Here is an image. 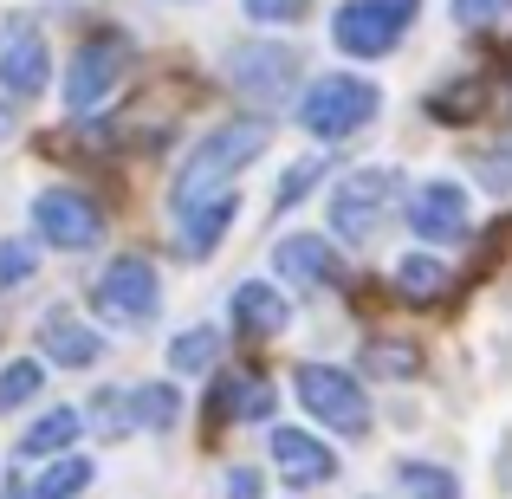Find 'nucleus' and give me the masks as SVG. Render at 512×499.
Returning a JSON list of instances; mask_svg holds the SVG:
<instances>
[{"instance_id": "nucleus-1", "label": "nucleus", "mask_w": 512, "mask_h": 499, "mask_svg": "<svg viewBox=\"0 0 512 499\" xmlns=\"http://www.w3.org/2000/svg\"><path fill=\"white\" fill-rule=\"evenodd\" d=\"M266 137L273 130L260 124V117H240V124H221V130H208V137L188 150V163L175 169V188H169V208L175 214H195L201 201H214V195H227V182H234L240 169L253 163V156L266 150Z\"/></svg>"}, {"instance_id": "nucleus-2", "label": "nucleus", "mask_w": 512, "mask_h": 499, "mask_svg": "<svg viewBox=\"0 0 512 499\" xmlns=\"http://www.w3.org/2000/svg\"><path fill=\"white\" fill-rule=\"evenodd\" d=\"M376 111H383V91H376L370 78H350V72L312 78V85H305V98H299V124H305V137H318V143L357 137Z\"/></svg>"}, {"instance_id": "nucleus-3", "label": "nucleus", "mask_w": 512, "mask_h": 499, "mask_svg": "<svg viewBox=\"0 0 512 499\" xmlns=\"http://www.w3.org/2000/svg\"><path fill=\"white\" fill-rule=\"evenodd\" d=\"M292 389L312 409V422L338 428V435H370V396H363V383L350 370H338V363H299Z\"/></svg>"}, {"instance_id": "nucleus-4", "label": "nucleus", "mask_w": 512, "mask_h": 499, "mask_svg": "<svg viewBox=\"0 0 512 499\" xmlns=\"http://www.w3.org/2000/svg\"><path fill=\"white\" fill-rule=\"evenodd\" d=\"M396 188L402 175L396 169H350L338 188H331V234L338 240H370L376 227H383V214L396 208Z\"/></svg>"}, {"instance_id": "nucleus-5", "label": "nucleus", "mask_w": 512, "mask_h": 499, "mask_svg": "<svg viewBox=\"0 0 512 499\" xmlns=\"http://www.w3.org/2000/svg\"><path fill=\"white\" fill-rule=\"evenodd\" d=\"M409 20L415 13L402 0H344L331 13V39H338V52H350V59H389L402 46V33H409Z\"/></svg>"}, {"instance_id": "nucleus-6", "label": "nucleus", "mask_w": 512, "mask_h": 499, "mask_svg": "<svg viewBox=\"0 0 512 499\" xmlns=\"http://www.w3.org/2000/svg\"><path fill=\"white\" fill-rule=\"evenodd\" d=\"M98 312L111 318V325H150L156 312H163V279H156V266L143 260V253H117L111 266L98 273Z\"/></svg>"}, {"instance_id": "nucleus-7", "label": "nucleus", "mask_w": 512, "mask_h": 499, "mask_svg": "<svg viewBox=\"0 0 512 499\" xmlns=\"http://www.w3.org/2000/svg\"><path fill=\"white\" fill-rule=\"evenodd\" d=\"M299 46H279V39H247V46L227 52V85L247 91L253 104H286V91L299 85Z\"/></svg>"}, {"instance_id": "nucleus-8", "label": "nucleus", "mask_w": 512, "mask_h": 499, "mask_svg": "<svg viewBox=\"0 0 512 499\" xmlns=\"http://www.w3.org/2000/svg\"><path fill=\"white\" fill-rule=\"evenodd\" d=\"M130 72V39L124 33H98L85 39V46L72 52V65H65V104L72 111H91V104H104L117 91V78Z\"/></svg>"}, {"instance_id": "nucleus-9", "label": "nucleus", "mask_w": 512, "mask_h": 499, "mask_svg": "<svg viewBox=\"0 0 512 499\" xmlns=\"http://www.w3.org/2000/svg\"><path fill=\"white\" fill-rule=\"evenodd\" d=\"M33 227H39V240H52V247L85 253V247H98V234H104V208L85 195V188H46V195L33 201Z\"/></svg>"}, {"instance_id": "nucleus-10", "label": "nucleus", "mask_w": 512, "mask_h": 499, "mask_svg": "<svg viewBox=\"0 0 512 499\" xmlns=\"http://www.w3.org/2000/svg\"><path fill=\"white\" fill-rule=\"evenodd\" d=\"M0 85L13 98H39L52 85V46L26 13L20 20H0Z\"/></svg>"}, {"instance_id": "nucleus-11", "label": "nucleus", "mask_w": 512, "mask_h": 499, "mask_svg": "<svg viewBox=\"0 0 512 499\" xmlns=\"http://www.w3.org/2000/svg\"><path fill=\"white\" fill-rule=\"evenodd\" d=\"M467 221H474V208H467V188L448 182V175H435V182H422L409 195V227L415 240H461Z\"/></svg>"}, {"instance_id": "nucleus-12", "label": "nucleus", "mask_w": 512, "mask_h": 499, "mask_svg": "<svg viewBox=\"0 0 512 499\" xmlns=\"http://www.w3.org/2000/svg\"><path fill=\"white\" fill-rule=\"evenodd\" d=\"M273 467H279V480L299 487V493L338 480V454H331L318 435H305V428H273Z\"/></svg>"}, {"instance_id": "nucleus-13", "label": "nucleus", "mask_w": 512, "mask_h": 499, "mask_svg": "<svg viewBox=\"0 0 512 499\" xmlns=\"http://www.w3.org/2000/svg\"><path fill=\"white\" fill-rule=\"evenodd\" d=\"M39 337H46V357L59 363V370H91V363L104 357V337L78 312H65V305H52V312L39 318Z\"/></svg>"}, {"instance_id": "nucleus-14", "label": "nucleus", "mask_w": 512, "mask_h": 499, "mask_svg": "<svg viewBox=\"0 0 512 499\" xmlns=\"http://www.w3.org/2000/svg\"><path fill=\"white\" fill-rule=\"evenodd\" d=\"M273 266L292 279V286H338V279H344L338 247L318 240V234H286V240H279V253H273Z\"/></svg>"}, {"instance_id": "nucleus-15", "label": "nucleus", "mask_w": 512, "mask_h": 499, "mask_svg": "<svg viewBox=\"0 0 512 499\" xmlns=\"http://www.w3.org/2000/svg\"><path fill=\"white\" fill-rule=\"evenodd\" d=\"M273 415V383L247 370H227L214 376V396H208V422H266Z\"/></svg>"}, {"instance_id": "nucleus-16", "label": "nucleus", "mask_w": 512, "mask_h": 499, "mask_svg": "<svg viewBox=\"0 0 512 499\" xmlns=\"http://www.w3.org/2000/svg\"><path fill=\"white\" fill-rule=\"evenodd\" d=\"M286 325H292L286 292H273L266 279H247V286H234V331H240V337H279Z\"/></svg>"}, {"instance_id": "nucleus-17", "label": "nucleus", "mask_w": 512, "mask_h": 499, "mask_svg": "<svg viewBox=\"0 0 512 499\" xmlns=\"http://www.w3.org/2000/svg\"><path fill=\"white\" fill-rule=\"evenodd\" d=\"M234 214H240V195H234V188H227V195H214V201H201L195 214H182V221H188V240H182L188 260H208V253L221 247V234L234 227Z\"/></svg>"}, {"instance_id": "nucleus-18", "label": "nucleus", "mask_w": 512, "mask_h": 499, "mask_svg": "<svg viewBox=\"0 0 512 499\" xmlns=\"http://www.w3.org/2000/svg\"><path fill=\"white\" fill-rule=\"evenodd\" d=\"M78 428H85V415H78V409H46L20 435V454H26V461H59V454L78 441Z\"/></svg>"}, {"instance_id": "nucleus-19", "label": "nucleus", "mask_w": 512, "mask_h": 499, "mask_svg": "<svg viewBox=\"0 0 512 499\" xmlns=\"http://www.w3.org/2000/svg\"><path fill=\"white\" fill-rule=\"evenodd\" d=\"M396 292L402 299H435V292H448V266H441L435 253H402L396 260Z\"/></svg>"}, {"instance_id": "nucleus-20", "label": "nucleus", "mask_w": 512, "mask_h": 499, "mask_svg": "<svg viewBox=\"0 0 512 499\" xmlns=\"http://www.w3.org/2000/svg\"><path fill=\"white\" fill-rule=\"evenodd\" d=\"M396 487L409 499H461V480L435 461H396Z\"/></svg>"}, {"instance_id": "nucleus-21", "label": "nucleus", "mask_w": 512, "mask_h": 499, "mask_svg": "<svg viewBox=\"0 0 512 499\" xmlns=\"http://www.w3.org/2000/svg\"><path fill=\"white\" fill-rule=\"evenodd\" d=\"M91 474H98V467H91L85 454H59V461H52L46 474H39L33 499H78V493L91 487Z\"/></svg>"}, {"instance_id": "nucleus-22", "label": "nucleus", "mask_w": 512, "mask_h": 499, "mask_svg": "<svg viewBox=\"0 0 512 499\" xmlns=\"http://www.w3.org/2000/svg\"><path fill=\"white\" fill-rule=\"evenodd\" d=\"M130 409H137V422H143V428L169 435L175 415H182V389H175V383H150V389H137V396H130Z\"/></svg>"}, {"instance_id": "nucleus-23", "label": "nucleus", "mask_w": 512, "mask_h": 499, "mask_svg": "<svg viewBox=\"0 0 512 499\" xmlns=\"http://www.w3.org/2000/svg\"><path fill=\"white\" fill-rule=\"evenodd\" d=\"M39 383H46V370L33 357H7L0 363V409H26L39 396Z\"/></svg>"}, {"instance_id": "nucleus-24", "label": "nucleus", "mask_w": 512, "mask_h": 499, "mask_svg": "<svg viewBox=\"0 0 512 499\" xmlns=\"http://www.w3.org/2000/svg\"><path fill=\"white\" fill-rule=\"evenodd\" d=\"M214 357H221V331H214V325H195V331H182L169 344L175 370H214Z\"/></svg>"}, {"instance_id": "nucleus-25", "label": "nucleus", "mask_w": 512, "mask_h": 499, "mask_svg": "<svg viewBox=\"0 0 512 499\" xmlns=\"http://www.w3.org/2000/svg\"><path fill=\"white\" fill-rule=\"evenodd\" d=\"M33 273H39V247H33V240H0V292L26 286Z\"/></svg>"}, {"instance_id": "nucleus-26", "label": "nucleus", "mask_w": 512, "mask_h": 499, "mask_svg": "<svg viewBox=\"0 0 512 499\" xmlns=\"http://www.w3.org/2000/svg\"><path fill=\"white\" fill-rule=\"evenodd\" d=\"M91 422H98L104 435H130V428H137V409H130L124 389H98V402H91Z\"/></svg>"}, {"instance_id": "nucleus-27", "label": "nucleus", "mask_w": 512, "mask_h": 499, "mask_svg": "<svg viewBox=\"0 0 512 499\" xmlns=\"http://www.w3.org/2000/svg\"><path fill=\"white\" fill-rule=\"evenodd\" d=\"M325 175V156H305V163H292L286 175H279V195H273V208H299L305 195H312V182Z\"/></svg>"}, {"instance_id": "nucleus-28", "label": "nucleus", "mask_w": 512, "mask_h": 499, "mask_svg": "<svg viewBox=\"0 0 512 499\" xmlns=\"http://www.w3.org/2000/svg\"><path fill=\"white\" fill-rule=\"evenodd\" d=\"M454 26H467V33H480V26H500L512 20V0H448Z\"/></svg>"}, {"instance_id": "nucleus-29", "label": "nucleus", "mask_w": 512, "mask_h": 499, "mask_svg": "<svg viewBox=\"0 0 512 499\" xmlns=\"http://www.w3.org/2000/svg\"><path fill=\"white\" fill-rule=\"evenodd\" d=\"M240 7H247V20H260V26H292V20L312 13V0H240Z\"/></svg>"}, {"instance_id": "nucleus-30", "label": "nucleus", "mask_w": 512, "mask_h": 499, "mask_svg": "<svg viewBox=\"0 0 512 499\" xmlns=\"http://www.w3.org/2000/svg\"><path fill=\"white\" fill-rule=\"evenodd\" d=\"M370 370H383V376H409V370H415V350H370Z\"/></svg>"}, {"instance_id": "nucleus-31", "label": "nucleus", "mask_w": 512, "mask_h": 499, "mask_svg": "<svg viewBox=\"0 0 512 499\" xmlns=\"http://www.w3.org/2000/svg\"><path fill=\"white\" fill-rule=\"evenodd\" d=\"M260 487L266 480L253 474V467H234V474H227V499H260Z\"/></svg>"}, {"instance_id": "nucleus-32", "label": "nucleus", "mask_w": 512, "mask_h": 499, "mask_svg": "<svg viewBox=\"0 0 512 499\" xmlns=\"http://www.w3.org/2000/svg\"><path fill=\"white\" fill-rule=\"evenodd\" d=\"M0 499H26V487H20V480L7 474V487H0Z\"/></svg>"}, {"instance_id": "nucleus-33", "label": "nucleus", "mask_w": 512, "mask_h": 499, "mask_svg": "<svg viewBox=\"0 0 512 499\" xmlns=\"http://www.w3.org/2000/svg\"><path fill=\"white\" fill-rule=\"evenodd\" d=\"M0 137H13V117H7V98H0Z\"/></svg>"}]
</instances>
